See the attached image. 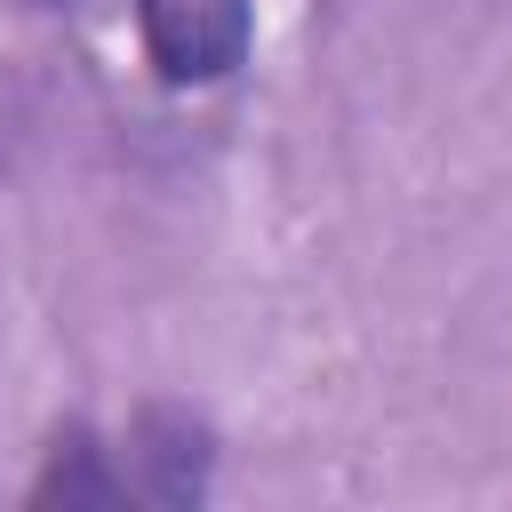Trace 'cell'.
<instances>
[{
  "label": "cell",
  "mask_w": 512,
  "mask_h": 512,
  "mask_svg": "<svg viewBox=\"0 0 512 512\" xmlns=\"http://www.w3.org/2000/svg\"><path fill=\"white\" fill-rule=\"evenodd\" d=\"M136 32L144 56L168 88H208L248 56V0H136Z\"/></svg>",
  "instance_id": "obj_1"
}]
</instances>
